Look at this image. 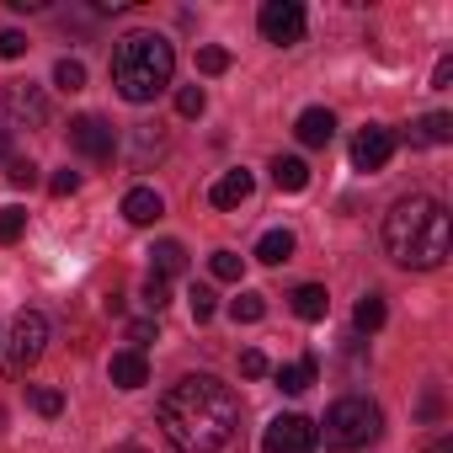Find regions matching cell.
Instances as JSON below:
<instances>
[{
    "label": "cell",
    "mask_w": 453,
    "mask_h": 453,
    "mask_svg": "<svg viewBox=\"0 0 453 453\" xmlns=\"http://www.w3.org/2000/svg\"><path fill=\"white\" fill-rule=\"evenodd\" d=\"M241 426V400L213 373H187L160 400V432L176 453H219Z\"/></svg>",
    "instance_id": "1"
},
{
    "label": "cell",
    "mask_w": 453,
    "mask_h": 453,
    "mask_svg": "<svg viewBox=\"0 0 453 453\" xmlns=\"http://www.w3.org/2000/svg\"><path fill=\"white\" fill-rule=\"evenodd\" d=\"M448 213L437 197H400L389 213H384V251L389 262L411 267V273H432L448 262Z\"/></svg>",
    "instance_id": "2"
},
{
    "label": "cell",
    "mask_w": 453,
    "mask_h": 453,
    "mask_svg": "<svg viewBox=\"0 0 453 453\" xmlns=\"http://www.w3.org/2000/svg\"><path fill=\"white\" fill-rule=\"evenodd\" d=\"M171 75H176V54H171V43L160 33H128L118 43V54H112V86L134 107L155 102L171 86Z\"/></svg>",
    "instance_id": "3"
},
{
    "label": "cell",
    "mask_w": 453,
    "mask_h": 453,
    "mask_svg": "<svg viewBox=\"0 0 453 453\" xmlns=\"http://www.w3.org/2000/svg\"><path fill=\"white\" fill-rule=\"evenodd\" d=\"M379 426H384L379 405H373L368 395H347V400H336V405L326 411V448L352 453V448L373 442V437H379Z\"/></svg>",
    "instance_id": "4"
},
{
    "label": "cell",
    "mask_w": 453,
    "mask_h": 453,
    "mask_svg": "<svg viewBox=\"0 0 453 453\" xmlns=\"http://www.w3.org/2000/svg\"><path fill=\"white\" fill-rule=\"evenodd\" d=\"M43 347H49V320L38 315V310H22L17 320H12V342H6V368L12 373H27L38 357H43Z\"/></svg>",
    "instance_id": "5"
},
{
    "label": "cell",
    "mask_w": 453,
    "mask_h": 453,
    "mask_svg": "<svg viewBox=\"0 0 453 453\" xmlns=\"http://www.w3.org/2000/svg\"><path fill=\"white\" fill-rule=\"evenodd\" d=\"M320 448V426L310 416H273L262 432V453H315Z\"/></svg>",
    "instance_id": "6"
},
{
    "label": "cell",
    "mask_w": 453,
    "mask_h": 453,
    "mask_svg": "<svg viewBox=\"0 0 453 453\" xmlns=\"http://www.w3.org/2000/svg\"><path fill=\"white\" fill-rule=\"evenodd\" d=\"M257 27H262V38H267V43L294 49V43L304 38V6H299V0H267L262 17H257Z\"/></svg>",
    "instance_id": "7"
},
{
    "label": "cell",
    "mask_w": 453,
    "mask_h": 453,
    "mask_svg": "<svg viewBox=\"0 0 453 453\" xmlns=\"http://www.w3.org/2000/svg\"><path fill=\"white\" fill-rule=\"evenodd\" d=\"M49 123V96L27 81H17L6 91V128H43Z\"/></svg>",
    "instance_id": "8"
},
{
    "label": "cell",
    "mask_w": 453,
    "mask_h": 453,
    "mask_svg": "<svg viewBox=\"0 0 453 453\" xmlns=\"http://www.w3.org/2000/svg\"><path fill=\"white\" fill-rule=\"evenodd\" d=\"M70 144L86 155V160H112L118 155V134H112V123H102V118H75L70 123Z\"/></svg>",
    "instance_id": "9"
},
{
    "label": "cell",
    "mask_w": 453,
    "mask_h": 453,
    "mask_svg": "<svg viewBox=\"0 0 453 453\" xmlns=\"http://www.w3.org/2000/svg\"><path fill=\"white\" fill-rule=\"evenodd\" d=\"M389 155H395V134L379 128V123H368V128L352 139V165H357V171H384Z\"/></svg>",
    "instance_id": "10"
},
{
    "label": "cell",
    "mask_w": 453,
    "mask_h": 453,
    "mask_svg": "<svg viewBox=\"0 0 453 453\" xmlns=\"http://www.w3.org/2000/svg\"><path fill=\"white\" fill-rule=\"evenodd\" d=\"M251 192H257V176H251V171H224V176L208 187V203H213V208H241Z\"/></svg>",
    "instance_id": "11"
},
{
    "label": "cell",
    "mask_w": 453,
    "mask_h": 453,
    "mask_svg": "<svg viewBox=\"0 0 453 453\" xmlns=\"http://www.w3.org/2000/svg\"><path fill=\"white\" fill-rule=\"evenodd\" d=\"M294 134H299V144L320 150V144H331V139H336V112H331V107H310V112H299Z\"/></svg>",
    "instance_id": "12"
},
{
    "label": "cell",
    "mask_w": 453,
    "mask_h": 453,
    "mask_svg": "<svg viewBox=\"0 0 453 453\" xmlns=\"http://www.w3.org/2000/svg\"><path fill=\"white\" fill-rule=\"evenodd\" d=\"M107 379L118 384V389H144L150 384V363H144V352H118L112 363H107Z\"/></svg>",
    "instance_id": "13"
},
{
    "label": "cell",
    "mask_w": 453,
    "mask_h": 453,
    "mask_svg": "<svg viewBox=\"0 0 453 453\" xmlns=\"http://www.w3.org/2000/svg\"><path fill=\"white\" fill-rule=\"evenodd\" d=\"M165 213V203H160V192L155 187H134L128 197H123V219L128 224H139V230H144V224H155Z\"/></svg>",
    "instance_id": "14"
},
{
    "label": "cell",
    "mask_w": 453,
    "mask_h": 453,
    "mask_svg": "<svg viewBox=\"0 0 453 453\" xmlns=\"http://www.w3.org/2000/svg\"><path fill=\"white\" fill-rule=\"evenodd\" d=\"M294 315H299V320H326V315H331V294H326L320 283L294 288Z\"/></svg>",
    "instance_id": "15"
},
{
    "label": "cell",
    "mask_w": 453,
    "mask_h": 453,
    "mask_svg": "<svg viewBox=\"0 0 453 453\" xmlns=\"http://www.w3.org/2000/svg\"><path fill=\"white\" fill-rule=\"evenodd\" d=\"M273 181H278L283 192H304V187H310V165H304L299 155H278V160H273Z\"/></svg>",
    "instance_id": "16"
},
{
    "label": "cell",
    "mask_w": 453,
    "mask_h": 453,
    "mask_svg": "<svg viewBox=\"0 0 453 453\" xmlns=\"http://www.w3.org/2000/svg\"><path fill=\"white\" fill-rule=\"evenodd\" d=\"M294 257V235L288 230H267L262 241H257V262H267V267H283Z\"/></svg>",
    "instance_id": "17"
},
{
    "label": "cell",
    "mask_w": 453,
    "mask_h": 453,
    "mask_svg": "<svg viewBox=\"0 0 453 453\" xmlns=\"http://www.w3.org/2000/svg\"><path fill=\"white\" fill-rule=\"evenodd\" d=\"M150 257H155V267H150L155 278H176V273H187V246H181V241H160Z\"/></svg>",
    "instance_id": "18"
},
{
    "label": "cell",
    "mask_w": 453,
    "mask_h": 453,
    "mask_svg": "<svg viewBox=\"0 0 453 453\" xmlns=\"http://www.w3.org/2000/svg\"><path fill=\"white\" fill-rule=\"evenodd\" d=\"M315 373H320V368H315V357H299V363L278 368V389H283V395H304V389L315 384Z\"/></svg>",
    "instance_id": "19"
},
{
    "label": "cell",
    "mask_w": 453,
    "mask_h": 453,
    "mask_svg": "<svg viewBox=\"0 0 453 453\" xmlns=\"http://www.w3.org/2000/svg\"><path fill=\"white\" fill-rule=\"evenodd\" d=\"M411 139H416V144H448V139H453V118H448V112H426V118L411 128Z\"/></svg>",
    "instance_id": "20"
},
{
    "label": "cell",
    "mask_w": 453,
    "mask_h": 453,
    "mask_svg": "<svg viewBox=\"0 0 453 453\" xmlns=\"http://www.w3.org/2000/svg\"><path fill=\"white\" fill-rule=\"evenodd\" d=\"M352 326L373 336V331L384 326V299H379V294H363V299H357V310H352Z\"/></svg>",
    "instance_id": "21"
},
{
    "label": "cell",
    "mask_w": 453,
    "mask_h": 453,
    "mask_svg": "<svg viewBox=\"0 0 453 453\" xmlns=\"http://www.w3.org/2000/svg\"><path fill=\"white\" fill-rule=\"evenodd\" d=\"M208 273H213L219 283H241V273H246V257H235V251H213V257H208Z\"/></svg>",
    "instance_id": "22"
},
{
    "label": "cell",
    "mask_w": 453,
    "mask_h": 453,
    "mask_svg": "<svg viewBox=\"0 0 453 453\" xmlns=\"http://www.w3.org/2000/svg\"><path fill=\"white\" fill-rule=\"evenodd\" d=\"M54 86H59L65 96L86 91V65H81V59H59V65H54Z\"/></svg>",
    "instance_id": "23"
},
{
    "label": "cell",
    "mask_w": 453,
    "mask_h": 453,
    "mask_svg": "<svg viewBox=\"0 0 453 453\" xmlns=\"http://www.w3.org/2000/svg\"><path fill=\"white\" fill-rule=\"evenodd\" d=\"M22 230H27V208H0V246H17L22 241Z\"/></svg>",
    "instance_id": "24"
},
{
    "label": "cell",
    "mask_w": 453,
    "mask_h": 453,
    "mask_svg": "<svg viewBox=\"0 0 453 453\" xmlns=\"http://www.w3.org/2000/svg\"><path fill=\"white\" fill-rule=\"evenodd\" d=\"M230 315H235V326H257V320H262V315H267V299H262V294H251V288H246V294H241V299H235V304H230Z\"/></svg>",
    "instance_id": "25"
},
{
    "label": "cell",
    "mask_w": 453,
    "mask_h": 453,
    "mask_svg": "<svg viewBox=\"0 0 453 453\" xmlns=\"http://www.w3.org/2000/svg\"><path fill=\"white\" fill-rule=\"evenodd\" d=\"M144 304H150V315H160L165 304H171V278H144Z\"/></svg>",
    "instance_id": "26"
},
{
    "label": "cell",
    "mask_w": 453,
    "mask_h": 453,
    "mask_svg": "<svg viewBox=\"0 0 453 453\" xmlns=\"http://www.w3.org/2000/svg\"><path fill=\"white\" fill-rule=\"evenodd\" d=\"M203 107H208L203 86H181V91H176V112H181V118H203Z\"/></svg>",
    "instance_id": "27"
},
{
    "label": "cell",
    "mask_w": 453,
    "mask_h": 453,
    "mask_svg": "<svg viewBox=\"0 0 453 453\" xmlns=\"http://www.w3.org/2000/svg\"><path fill=\"white\" fill-rule=\"evenodd\" d=\"M187 304H192V320H197V326H203V320H213V310H219V304H213V288H203V283L187 294Z\"/></svg>",
    "instance_id": "28"
},
{
    "label": "cell",
    "mask_w": 453,
    "mask_h": 453,
    "mask_svg": "<svg viewBox=\"0 0 453 453\" xmlns=\"http://www.w3.org/2000/svg\"><path fill=\"white\" fill-rule=\"evenodd\" d=\"M197 70H203V75H224V70H230V54L208 43V49H197Z\"/></svg>",
    "instance_id": "29"
},
{
    "label": "cell",
    "mask_w": 453,
    "mask_h": 453,
    "mask_svg": "<svg viewBox=\"0 0 453 453\" xmlns=\"http://www.w3.org/2000/svg\"><path fill=\"white\" fill-rule=\"evenodd\" d=\"M33 411L38 416H59L65 411V395L59 389H33Z\"/></svg>",
    "instance_id": "30"
},
{
    "label": "cell",
    "mask_w": 453,
    "mask_h": 453,
    "mask_svg": "<svg viewBox=\"0 0 453 453\" xmlns=\"http://www.w3.org/2000/svg\"><path fill=\"white\" fill-rule=\"evenodd\" d=\"M241 373H246V379H267V357H262L257 347H246V352H241Z\"/></svg>",
    "instance_id": "31"
},
{
    "label": "cell",
    "mask_w": 453,
    "mask_h": 453,
    "mask_svg": "<svg viewBox=\"0 0 453 453\" xmlns=\"http://www.w3.org/2000/svg\"><path fill=\"white\" fill-rule=\"evenodd\" d=\"M22 54H27V38L6 27V33H0V59H22Z\"/></svg>",
    "instance_id": "32"
},
{
    "label": "cell",
    "mask_w": 453,
    "mask_h": 453,
    "mask_svg": "<svg viewBox=\"0 0 453 453\" xmlns=\"http://www.w3.org/2000/svg\"><path fill=\"white\" fill-rule=\"evenodd\" d=\"M49 192H54V197H70V192H81V171H59V176L49 181Z\"/></svg>",
    "instance_id": "33"
},
{
    "label": "cell",
    "mask_w": 453,
    "mask_h": 453,
    "mask_svg": "<svg viewBox=\"0 0 453 453\" xmlns=\"http://www.w3.org/2000/svg\"><path fill=\"white\" fill-rule=\"evenodd\" d=\"M6 176H12L17 187H33V181H38V165H33V160H12V171H6Z\"/></svg>",
    "instance_id": "34"
},
{
    "label": "cell",
    "mask_w": 453,
    "mask_h": 453,
    "mask_svg": "<svg viewBox=\"0 0 453 453\" xmlns=\"http://www.w3.org/2000/svg\"><path fill=\"white\" fill-rule=\"evenodd\" d=\"M150 336H155V320H134V326H128V342H134V352H139V347H150Z\"/></svg>",
    "instance_id": "35"
},
{
    "label": "cell",
    "mask_w": 453,
    "mask_h": 453,
    "mask_svg": "<svg viewBox=\"0 0 453 453\" xmlns=\"http://www.w3.org/2000/svg\"><path fill=\"white\" fill-rule=\"evenodd\" d=\"M437 411H442V400H437V389H426V400H421V416H426V421H432V416H437Z\"/></svg>",
    "instance_id": "36"
},
{
    "label": "cell",
    "mask_w": 453,
    "mask_h": 453,
    "mask_svg": "<svg viewBox=\"0 0 453 453\" xmlns=\"http://www.w3.org/2000/svg\"><path fill=\"white\" fill-rule=\"evenodd\" d=\"M448 81H453V59H442V65H437V75H432V86H448Z\"/></svg>",
    "instance_id": "37"
},
{
    "label": "cell",
    "mask_w": 453,
    "mask_h": 453,
    "mask_svg": "<svg viewBox=\"0 0 453 453\" xmlns=\"http://www.w3.org/2000/svg\"><path fill=\"white\" fill-rule=\"evenodd\" d=\"M426 453H453V442H448V437H437V442H432Z\"/></svg>",
    "instance_id": "38"
},
{
    "label": "cell",
    "mask_w": 453,
    "mask_h": 453,
    "mask_svg": "<svg viewBox=\"0 0 453 453\" xmlns=\"http://www.w3.org/2000/svg\"><path fill=\"white\" fill-rule=\"evenodd\" d=\"M6 155H12V134H6V128H0V160H6Z\"/></svg>",
    "instance_id": "39"
},
{
    "label": "cell",
    "mask_w": 453,
    "mask_h": 453,
    "mask_svg": "<svg viewBox=\"0 0 453 453\" xmlns=\"http://www.w3.org/2000/svg\"><path fill=\"white\" fill-rule=\"evenodd\" d=\"M112 453H144V448H139V442H123V448H112Z\"/></svg>",
    "instance_id": "40"
}]
</instances>
